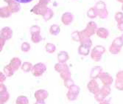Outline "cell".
<instances>
[{
    "instance_id": "obj_30",
    "label": "cell",
    "mask_w": 123,
    "mask_h": 104,
    "mask_svg": "<svg viewBox=\"0 0 123 104\" xmlns=\"http://www.w3.org/2000/svg\"><path fill=\"white\" fill-rule=\"evenodd\" d=\"M121 49L122 48H120L119 47H117V46L111 44V45L110 46V47H109V52L111 54H113V55H117V54H119L120 52Z\"/></svg>"
},
{
    "instance_id": "obj_2",
    "label": "cell",
    "mask_w": 123,
    "mask_h": 104,
    "mask_svg": "<svg viewBox=\"0 0 123 104\" xmlns=\"http://www.w3.org/2000/svg\"><path fill=\"white\" fill-rule=\"evenodd\" d=\"M94 8L97 11V16H99L100 19H102L107 18V16L108 15V10L106 8V5L104 2L98 1L95 5Z\"/></svg>"
},
{
    "instance_id": "obj_36",
    "label": "cell",
    "mask_w": 123,
    "mask_h": 104,
    "mask_svg": "<svg viewBox=\"0 0 123 104\" xmlns=\"http://www.w3.org/2000/svg\"><path fill=\"white\" fill-rule=\"evenodd\" d=\"M30 33L34 34V33H40L41 32V28L38 25H32L30 29Z\"/></svg>"
},
{
    "instance_id": "obj_27",
    "label": "cell",
    "mask_w": 123,
    "mask_h": 104,
    "mask_svg": "<svg viewBox=\"0 0 123 104\" xmlns=\"http://www.w3.org/2000/svg\"><path fill=\"white\" fill-rule=\"evenodd\" d=\"M80 44L87 46V47L90 48L92 47V41L90 39V38H80Z\"/></svg>"
},
{
    "instance_id": "obj_1",
    "label": "cell",
    "mask_w": 123,
    "mask_h": 104,
    "mask_svg": "<svg viewBox=\"0 0 123 104\" xmlns=\"http://www.w3.org/2000/svg\"><path fill=\"white\" fill-rule=\"evenodd\" d=\"M97 30L98 28L96 23L94 21H89L86 25V27L82 31H80V38H90L97 32Z\"/></svg>"
},
{
    "instance_id": "obj_10",
    "label": "cell",
    "mask_w": 123,
    "mask_h": 104,
    "mask_svg": "<svg viewBox=\"0 0 123 104\" xmlns=\"http://www.w3.org/2000/svg\"><path fill=\"white\" fill-rule=\"evenodd\" d=\"M34 96L36 99V101H44L48 98L49 93L47 91L44 89H39L35 92Z\"/></svg>"
},
{
    "instance_id": "obj_32",
    "label": "cell",
    "mask_w": 123,
    "mask_h": 104,
    "mask_svg": "<svg viewBox=\"0 0 123 104\" xmlns=\"http://www.w3.org/2000/svg\"><path fill=\"white\" fill-rule=\"evenodd\" d=\"M53 16H54V12H53V10H52V9H50V8H49L48 7V10H47V13L44 15V16H43V19L45 20V21H49V20H50L52 17H53Z\"/></svg>"
},
{
    "instance_id": "obj_48",
    "label": "cell",
    "mask_w": 123,
    "mask_h": 104,
    "mask_svg": "<svg viewBox=\"0 0 123 104\" xmlns=\"http://www.w3.org/2000/svg\"><path fill=\"white\" fill-rule=\"evenodd\" d=\"M12 1H13V0H4V2H6V3H7V4H9L10 2H12Z\"/></svg>"
},
{
    "instance_id": "obj_21",
    "label": "cell",
    "mask_w": 123,
    "mask_h": 104,
    "mask_svg": "<svg viewBox=\"0 0 123 104\" xmlns=\"http://www.w3.org/2000/svg\"><path fill=\"white\" fill-rule=\"evenodd\" d=\"M111 87L110 86H104L102 89H100V91H99V93L101 94L105 98L108 96L111 93Z\"/></svg>"
},
{
    "instance_id": "obj_18",
    "label": "cell",
    "mask_w": 123,
    "mask_h": 104,
    "mask_svg": "<svg viewBox=\"0 0 123 104\" xmlns=\"http://www.w3.org/2000/svg\"><path fill=\"white\" fill-rule=\"evenodd\" d=\"M69 56L68 52H66V51H62L60 52L58 54V60L59 61V63L61 64H66V62L69 60Z\"/></svg>"
},
{
    "instance_id": "obj_49",
    "label": "cell",
    "mask_w": 123,
    "mask_h": 104,
    "mask_svg": "<svg viewBox=\"0 0 123 104\" xmlns=\"http://www.w3.org/2000/svg\"><path fill=\"white\" fill-rule=\"evenodd\" d=\"M117 1H118L119 2H120V3L123 4V0H117Z\"/></svg>"
},
{
    "instance_id": "obj_5",
    "label": "cell",
    "mask_w": 123,
    "mask_h": 104,
    "mask_svg": "<svg viewBox=\"0 0 123 104\" xmlns=\"http://www.w3.org/2000/svg\"><path fill=\"white\" fill-rule=\"evenodd\" d=\"M47 10H48L47 6L43 5H41L38 3V4H36L34 7H33L30 11L32 13H34L37 16H44V15L47 13Z\"/></svg>"
},
{
    "instance_id": "obj_25",
    "label": "cell",
    "mask_w": 123,
    "mask_h": 104,
    "mask_svg": "<svg viewBox=\"0 0 123 104\" xmlns=\"http://www.w3.org/2000/svg\"><path fill=\"white\" fill-rule=\"evenodd\" d=\"M16 104H29L28 98L25 95L18 96L16 100Z\"/></svg>"
},
{
    "instance_id": "obj_23",
    "label": "cell",
    "mask_w": 123,
    "mask_h": 104,
    "mask_svg": "<svg viewBox=\"0 0 123 104\" xmlns=\"http://www.w3.org/2000/svg\"><path fill=\"white\" fill-rule=\"evenodd\" d=\"M33 66L31 63L30 62H24L21 65V69L22 71H24L25 72H29L30 71H32V69Z\"/></svg>"
},
{
    "instance_id": "obj_9",
    "label": "cell",
    "mask_w": 123,
    "mask_h": 104,
    "mask_svg": "<svg viewBox=\"0 0 123 104\" xmlns=\"http://www.w3.org/2000/svg\"><path fill=\"white\" fill-rule=\"evenodd\" d=\"M99 78L102 81V83L104 84V86H110L113 83V78L110 75L108 72H102L101 75H99Z\"/></svg>"
},
{
    "instance_id": "obj_28",
    "label": "cell",
    "mask_w": 123,
    "mask_h": 104,
    "mask_svg": "<svg viewBox=\"0 0 123 104\" xmlns=\"http://www.w3.org/2000/svg\"><path fill=\"white\" fill-rule=\"evenodd\" d=\"M87 16L90 19H95L97 16V11H96L94 7L88 9V10L87 11Z\"/></svg>"
},
{
    "instance_id": "obj_29",
    "label": "cell",
    "mask_w": 123,
    "mask_h": 104,
    "mask_svg": "<svg viewBox=\"0 0 123 104\" xmlns=\"http://www.w3.org/2000/svg\"><path fill=\"white\" fill-rule=\"evenodd\" d=\"M45 50L49 53H53L56 50V47L55 45L52 43H47L45 46Z\"/></svg>"
},
{
    "instance_id": "obj_50",
    "label": "cell",
    "mask_w": 123,
    "mask_h": 104,
    "mask_svg": "<svg viewBox=\"0 0 123 104\" xmlns=\"http://www.w3.org/2000/svg\"><path fill=\"white\" fill-rule=\"evenodd\" d=\"M120 37H121V39H122V41H123V34L122 35V36H121Z\"/></svg>"
},
{
    "instance_id": "obj_12",
    "label": "cell",
    "mask_w": 123,
    "mask_h": 104,
    "mask_svg": "<svg viewBox=\"0 0 123 104\" xmlns=\"http://www.w3.org/2000/svg\"><path fill=\"white\" fill-rule=\"evenodd\" d=\"M13 30H11L8 27H3L1 30V34H0V36L4 38L5 40H10L11 38L13 37Z\"/></svg>"
},
{
    "instance_id": "obj_8",
    "label": "cell",
    "mask_w": 123,
    "mask_h": 104,
    "mask_svg": "<svg viewBox=\"0 0 123 104\" xmlns=\"http://www.w3.org/2000/svg\"><path fill=\"white\" fill-rule=\"evenodd\" d=\"M87 88L88 89V91L91 92V93L94 94V95L98 94L100 89L99 88V85L98 83L95 80V79H92L90 81H89L87 84Z\"/></svg>"
},
{
    "instance_id": "obj_14",
    "label": "cell",
    "mask_w": 123,
    "mask_h": 104,
    "mask_svg": "<svg viewBox=\"0 0 123 104\" xmlns=\"http://www.w3.org/2000/svg\"><path fill=\"white\" fill-rule=\"evenodd\" d=\"M96 34L99 38L103 39H106L108 38L110 33L108 29L104 28V27H99Z\"/></svg>"
},
{
    "instance_id": "obj_3",
    "label": "cell",
    "mask_w": 123,
    "mask_h": 104,
    "mask_svg": "<svg viewBox=\"0 0 123 104\" xmlns=\"http://www.w3.org/2000/svg\"><path fill=\"white\" fill-rule=\"evenodd\" d=\"M105 52V48L101 45L94 47L91 52V58L94 61H99L102 58L103 55Z\"/></svg>"
},
{
    "instance_id": "obj_44",
    "label": "cell",
    "mask_w": 123,
    "mask_h": 104,
    "mask_svg": "<svg viewBox=\"0 0 123 104\" xmlns=\"http://www.w3.org/2000/svg\"><path fill=\"white\" fill-rule=\"evenodd\" d=\"M16 2H18V3H21V4H26V3H28V2H30L33 0H16Z\"/></svg>"
},
{
    "instance_id": "obj_42",
    "label": "cell",
    "mask_w": 123,
    "mask_h": 104,
    "mask_svg": "<svg viewBox=\"0 0 123 104\" xmlns=\"http://www.w3.org/2000/svg\"><path fill=\"white\" fill-rule=\"evenodd\" d=\"M5 39H4V38H2V37H1L0 36V50H2V48H3V47H4V45H5Z\"/></svg>"
},
{
    "instance_id": "obj_38",
    "label": "cell",
    "mask_w": 123,
    "mask_h": 104,
    "mask_svg": "<svg viewBox=\"0 0 123 104\" xmlns=\"http://www.w3.org/2000/svg\"><path fill=\"white\" fill-rule=\"evenodd\" d=\"M64 85H65V86L66 87V88H70V87H72L73 85H74V81L73 80L71 79V78H69V79H67V80H64Z\"/></svg>"
},
{
    "instance_id": "obj_7",
    "label": "cell",
    "mask_w": 123,
    "mask_h": 104,
    "mask_svg": "<svg viewBox=\"0 0 123 104\" xmlns=\"http://www.w3.org/2000/svg\"><path fill=\"white\" fill-rule=\"evenodd\" d=\"M0 92H1L0 93V103L5 104L8 101L10 98V95L7 92L6 86L2 83L0 84Z\"/></svg>"
},
{
    "instance_id": "obj_26",
    "label": "cell",
    "mask_w": 123,
    "mask_h": 104,
    "mask_svg": "<svg viewBox=\"0 0 123 104\" xmlns=\"http://www.w3.org/2000/svg\"><path fill=\"white\" fill-rule=\"evenodd\" d=\"M42 37L40 35V33H34V34H31V41L35 43V44H37V43H39L40 41H42Z\"/></svg>"
},
{
    "instance_id": "obj_20",
    "label": "cell",
    "mask_w": 123,
    "mask_h": 104,
    "mask_svg": "<svg viewBox=\"0 0 123 104\" xmlns=\"http://www.w3.org/2000/svg\"><path fill=\"white\" fill-rule=\"evenodd\" d=\"M60 76L63 80H66L67 79L71 78V73H70V71L69 69V66L66 67L60 73Z\"/></svg>"
},
{
    "instance_id": "obj_47",
    "label": "cell",
    "mask_w": 123,
    "mask_h": 104,
    "mask_svg": "<svg viewBox=\"0 0 123 104\" xmlns=\"http://www.w3.org/2000/svg\"><path fill=\"white\" fill-rule=\"evenodd\" d=\"M35 104H45V103H44V101H36Z\"/></svg>"
},
{
    "instance_id": "obj_41",
    "label": "cell",
    "mask_w": 123,
    "mask_h": 104,
    "mask_svg": "<svg viewBox=\"0 0 123 104\" xmlns=\"http://www.w3.org/2000/svg\"><path fill=\"white\" fill-rule=\"evenodd\" d=\"M116 80H122V81H123V70L119 72L117 74V79Z\"/></svg>"
},
{
    "instance_id": "obj_24",
    "label": "cell",
    "mask_w": 123,
    "mask_h": 104,
    "mask_svg": "<svg viewBox=\"0 0 123 104\" xmlns=\"http://www.w3.org/2000/svg\"><path fill=\"white\" fill-rule=\"evenodd\" d=\"M14 70L12 69V67H11L10 66V64L5 66L4 67V73L5 74L6 76L7 77H11V76H13V74H14Z\"/></svg>"
},
{
    "instance_id": "obj_15",
    "label": "cell",
    "mask_w": 123,
    "mask_h": 104,
    "mask_svg": "<svg viewBox=\"0 0 123 104\" xmlns=\"http://www.w3.org/2000/svg\"><path fill=\"white\" fill-rule=\"evenodd\" d=\"M9 64L11 67H12V69L14 71H17L21 67V66L22 65L21 61L18 58H13L10 60V62Z\"/></svg>"
},
{
    "instance_id": "obj_34",
    "label": "cell",
    "mask_w": 123,
    "mask_h": 104,
    "mask_svg": "<svg viewBox=\"0 0 123 104\" xmlns=\"http://www.w3.org/2000/svg\"><path fill=\"white\" fill-rule=\"evenodd\" d=\"M21 50L22 52H29V50H30V44L28 42H24L22 43L21 46Z\"/></svg>"
},
{
    "instance_id": "obj_4",
    "label": "cell",
    "mask_w": 123,
    "mask_h": 104,
    "mask_svg": "<svg viewBox=\"0 0 123 104\" xmlns=\"http://www.w3.org/2000/svg\"><path fill=\"white\" fill-rule=\"evenodd\" d=\"M46 70H47V66L45 64L43 63H38L33 66L31 72L33 76L40 77L46 72Z\"/></svg>"
},
{
    "instance_id": "obj_22",
    "label": "cell",
    "mask_w": 123,
    "mask_h": 104,
    "mask_svg": "<svg viewBox=\"0 0 123 104\" xmlns=\"http://www.w3.org/2000/svg\"><path fill=\"white\" fill-rule=\"evenodd\" d=\"M60 31H61L60 27L57 25H51L49 28V33L51 35H53V36H57V35H58Z\"/></svg>"
},
{
    "instance_id": "obj_43",
    "label": "cell",
    "mask_w": 123,
    "mask_h": 104,
    "mask_svg": "<svg viewBox=\"0 0 123 104\" xmlns=\"http://www.w3.org/2000/svg\"><path fill=\"white\" fill-rule=\"evenodd\" d=\"M5 79H6V75H5V73L3 74V72H0V81H1V83L4 82L5 80Z\"/></svg>"
},
{
    "instance_id": "obj_35",
    "label": "cell",
    "mask_w": 123,
    "mask_h": 104,
    "mask_svg": "<svg viewBox=\"0 0 123 104\" xmlns=\"http://www.w3.org/2000/svg\"><path fill=\"white\" fill-rule=\"evenodd\" d=\"M72 38L74 41H79L80 42V31H74L72 33Z\"/></svg>"
},
{
    "instance_id": "obj_16",
    "label": "cell",
    "mask_w": 123,
    "mask_h": 104,
    "mask_svg": "<svg viewBox=\"0 0 123 104\" xmlns=\"http://www.w3.org/2000/svg\"><path fill=\"white\" fill-rule=\"evenodd\" d=\"M12 12L10 11L8 6H5L0 8V16L3 19H7L11 16Z\"/></svg>"
},
{
    "instance_id": "obj_13",
    "label": "cell",
    "mask_w": 123,
    "mask_h": 104,
    "mask_svg": "<svg viewBox=\"0 0 123 104\" xmlns=\"http://www.w3.org/2000/svg\"><path fill=\"white\" fill-rule=\"evenodd\" d=\"M10 10V11L12 12V13H16L21 10V5L18 2H16V0H13L12 2H10L8 5H7Z\"/></svg>"
},
{
    "instance_id": "obj_19",
    "label": "cell",
    "mask_w": 123,
    "mask_h": 104,
    "mask_svg": "<svg viewBox=\"0 0 123 104\" xmlns=\"http://www.w3.org/2000/svg\"><path fill=\"white\" fill-rule=\"evenodd\" d=\"M89 52H90V47H87V46L80 44V47H78V53L81 55L86 56L89 54Z\"/></svg>"
},
{
    "instance_id": "obj_33",
    "label": "cell",
    "mask_w": 123,
    "mask_h": 104,
    "mask_svg": "<svg viewBox=\"0 0 123 104\" xmlns=\"http://www.w3.org/2000/svg\"><path fill=\"white\" fill-rule=\"evenodd\" d=\"M112 44L117 46V47H119L120 48H122L123 47V41L121 39V37H118V38H116L113 42H112Z\"/></svg>"
},
{
    "instance_id": "obj_46",
    "label": "cell",
    "mask_w": 123,
    "mask_h": 104,
    "mask_svg": "<svg viewBox=\"0 0 123 104\" xmlns=\"http://www.w3.org/2000/svg\"><path fill=\"white\" fill-rule=\"evenodd\" d=\"M99 104H111L110 103H108V101H105V100H103L102 102H100Z\"/></svg>"
},
{
    "instance_id": "obj_37",
    "label": "cell",
    "mask_w": 123,
    "mask_h": 104,
    "mask_svg": "<svg viewBox=\"0 0 123 104\" xmlns=\"http://www.w3.org/2000/svg\"><path fill=\"white\" fill-rule=\"evenodd\" d=\"M114 19L117 21V23L123 21V13L122 12H117L115 13Z\"/></svg>"
},
{
    "instance_id": "obj_11",
    "label": "cell",
    "mask_w": 123,
    "mask_h": 104,
    "mask_svg": "<svg viewBox=\"0 0 123 104\" xmlns=\"http://www.w3.org/2000/svg\"><path fill=\"white\" fill-rule=\"evenodd\" d=\"M61 21L64 25H69L73 21L74 16L72 13L66 12L61 16Z\"/></svg>"
},
{
    "instance_id": "obj_31",
    "label": "cell",
    "mask_w": 123,
    "mask_h": 104,
    "mask_svg": "<svg viewBox=\"0 0 123 104\" xmlns=\"http://www.w3.org/2000/svg\"><path fill=\"white\" fill-rule=\"evenodd\" d=\"M68 66L66 65V64H61V63H58L55 65V70L57 71L58 72L61 73L63 69L67 67Z\"/></svg>"
},
{
    "instance_id": "obj_45",
    "label": "cell",
    "mask_w": 123,
    "mask_h": 104,
    "mask_svg": "<svg viewBox=\"0 0 123 104\" xmlns=\"http://www.w3.org/2000/svg\"><path fill=\"white\" fill-rule=\"evenodd\" d=\"M117 27L119 31H123V21H121L117 24Z\"/></svg>"
},
{
    "instance_id": "obj_39",
    "label": "cell",
    "mask_w": 123,
    "mask_h": 104,
    "mask_svg": "<svg viewBox=\"0 0 123 104\" xmlns=\"http://www.w3.org/2000/svg\"><path fill=\"white\" fill-rule=\"evenodd\" d=\"M95 99H96V100H97L98 102H102V101H103L104 100V99H105V98L101 95V94H100L99 93H99L98 94H97V95H95Z\"/></svg>"
},
{
    "instance_id": "obj_40",
    "label": "cell",
    "mask_w": 123,
    "mask_h": 104,
    "mask_svg": "<svg viewBox=\"0 0 123 104\" xmlns=\"http://www.w3.org/2000/svg\"><path fill=\"white\" fill-rule=\"evenodd\" d=\"M50 2H51V0H39V2H38L39 4L45 5V6H47Z\"/></svg>"
},
{
    "instance_id": "obj_6",
    "label": "cell",
    "mask_w": 123,
    "mask_h": 104,
    "mask_svg": "<svg viewBox=\"0 0 123 104\" xmlns=\"http://www.w3.org/2000/svg\"><path fill=\"white\" fill-rule=\"evenodd\" d=\"M80 88L76 85H73L69 89V91L67 92L66 97L69 100H75L80 93Z\"/></svg>"
},
{
    "instance_id": "obj_17",
    "label": "cell",
    "mask_w": 123,
    "mask_h": 104,
    "mask_svg": "<svg viewBox=\"0 0 123 104\" xmlns=\"http://www.w3.org/2000/svg\"><path fill=\"white\" fill-rule=\"evenodd\" d=\"M103 69L101 66H94L92 69L90 74V77L92 79H96L97 77H99V75H101L103 72Z\"/></svg>"
},
{
    "instance_id": "obj_51",
    "label": "cell",
    "mask_w": 123,
    "mask_h": 104,
    "mask_svg": "<svg viewBox=\"0 0 123 104\" xmlns=\"http://www.w3.org/2000/svg\"><path fill=\"white\" fill-rule=\"evenodd\" d=\"M122 11H123V4H122Z\"/></svg>"
}]
</instances>
